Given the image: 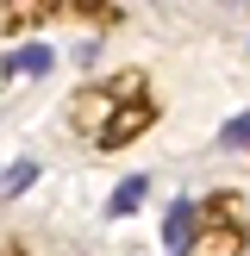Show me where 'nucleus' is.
<instances>
[{"label": "nucleus", "instance_id": "obj_5", "mask_svg": "<svg viewBox=\"0 0 250 256\" xmlns=\"http://www.w3.org/2000/svg\"><path fill=\"white\" fill-rule=\"evenodd\" d=\"M219 144L225 150H250V112H232V119L219 125Z\"/></svg>", "mask_w": 250, "mask_h": 256}, {"label": "nucleus", "instance_id": "obj_1", "mask_svg": "<svg viewBox=\"0 0 250 256\" xmlns=\"http://www.w3.org/2000/svg\"><path fill=\"white\" fill-rule=\"evenodd\" d=\"M162 238H169V250H175V256L194 250V238H200V200H175L169 219H162Z\"/></svg>", "mask_w": 250, "mask_h": 256}, {"label": "nucleus", "instance_id": "obj_3", "mask_svg": "<svg viewBox=\"0 0 250 256\" xmlns=\"http://www.w3.org/2000/svg\"><path fill=\"white\" fill-rule=\"evenodd\" d=\"M144 194H150V175H125V182L112 188L106 212H112V219H125V212H132V206H138V200H144Z\"/></svg>", "mask_w": 250, "mask_h": 256}, {"label": "nucleus", "instance_id": "obj_7", "mask_svg": "<svg viewBox=\"0 0 250 256\" xmlns=\"http://www.w3.org/2000/svg\"><path fill=\"white\" fill-rule=\"evenodd\" d=\"M75 62H82V69H94V62H100V38H82V44H75Z\"/></svg>", "mask_w": 250, "mask_h": 256}, {"label": "nucleus", "instance_id": "obj_2", "mask_svg": "<svg viewBox=\"0 0 250 256\" xmlns=\"http://www.w3.org/2000/svg\"><path fill=\"white\" fill-rule=\"evenodd\" d=\"M144 125H150V106H144V100H132V106H119V112H112V125L100 132V144H106V150H119L125 138H138Z\"/></svg>", "mask_w": 250, "mask_h": 256}, {"label": "nucleus", "instance_id": "obj_4", "mask_svg": "<svg viewBox=\"0 0 250 256\" xmlns=\"http://www.w3.org/2000/svg\"><path fill=\"white\" fill-rule=\"evenodd\" d=\"M50 62H56V50H50V44H25V50H12L6 69H19V75H50Z\"/></svg>", "mask_w": 250, "mask_h": 256}, {"label": "nucleus", "instance_id": "obj_6", "mask_svg": "<svg viewBox=\"0 0 250 256\" xmlns=\"http://www.w3.org/2000/svg\"><path fill=\"white\" fill-rule=\"evenodd\" d=\"M32 182H38V162H12V169L0 175V188H6V194H25Z\"/></svg>", "mask_w": 250, "mask_h": 256}]
</instances>
